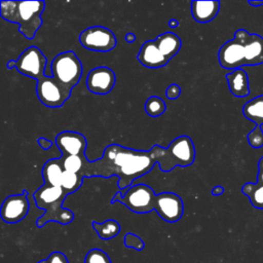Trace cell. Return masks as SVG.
I'll use <instances>...</instances> for the list:
<instances>
[{
    "mask_svg": "<svg viewBox=\"0 0 263 263\" xmlns=\"http://www.w3.org/2000/svg\"><path fill=\"white\" fill-rule=\"evenodd\" d=\"M195 159V148L190 137L180 136L166 148L155 144L150 150H135L118 144L108 145L101 158L84 160L80 175L83 178L118 177V188L124 190L133 182L148 174L156 163L162 172H171L177 166L186 167Z\"/></svg>",
    "mask_w": 263,
    "mask_h": 263,
    "instance_id": "1",
    "label": "cell"
},
{
    "mask_svg": "<svg viewBox=\"0 0 263 263\" xmlns=\"http://www.w3.org/2000/svg\"><path fill=\"white\" fill-rule=\"evenodd\" d=\"M45 9L44 1H1L0 14L7 22L17 24L18 31L27 39L35 37L42 26L41 17Z\"/></svg>",
    "mask_w": 263,
    "mask_h": 263,
    "instance_id": "2",
    "label": "cell"
},
{
    "mask_svg": "<svg viewBox=\"0 0 263 263\" xmlns=\"http://www.w3.org/2000/svg\"><path fill=\"white\" fill-rule=\"evenodd\" d=\"M68 195L62 186L57 187L45 183L34 192L33 197L37 208L44 210V214L36 221L37 227L41 228L51 221L62 225L70 224L73 221V212L63 206V202Z\"/></svg>",
    "mask_w": 263,
    "mask_h": 263,
    "instance_id": "3",
    "label": "cell"
},
{
    "mask_svg": "<svg viewBox=\"0 0 263 263\" xmlns=\"http://www.w3.org/2000/svg\"><path fill=\"white\" fill-rule=\"evenodd\" d=\"M82 64L74 51L59 53L51 62V75L53 79L71 95L81 78Z\"/></svg>",
    "mask_w": 263,
    "mask_h": 263,
    "instance_id": "4",
    "label": "cell"
},
{
    "mask_svg": "<svg viewBox=\"0 0 263 263\" xmlns=\"http://www.w3.org/2000/svg\"><path fill=\"white\" fill-rule=\"evenodd\" d=\"M155 196L156 194L150 186L138 184L116 192L111 203L120 202L134 213L146 214L154 211Z\"/></svg>",
    "mask_w": 263,
    "mask_h": 263,
    "instance_id": "5",
    "label": "cell"
},
{
    "mask_svg": "<svg viewBox=\"0 0 263 263\" xmlns=\"http://www.w3.org/2000/svg\"><path fill=\"white\" fill-rule=\"evenodd\" d=\"M79 42L88 50L107 52L116 46L117 39L113 32L108 28L93 26L80 33Z\"/></svg>",
    "mask_w": 263,
    "mask_h": 263,
    "instance_id": "6",
    "label": "cell"
},
{
    "mask_svg": "<svg viewBox=\"0 0 263 263\" xmlns=\"http://www.w3.org/2000/svg\"><path fill=\"white\" fill-rule=\"evenodd\" d=\"M36 92L39 101L49 108H60L70 98V93L53 77L48 75H44L37 80Z\"/></svg>",
    "mask_w": 263,
    "mask_h": 263,
    "instance_id": "7",
    "label": "cell"
},
{
    "mask_svg": "<svg viewBox=\"0 0 263 263\" xmlns=\"http://www.w3.org/2000/svg\"><path fill=\"white\" fill-rule=\"evenodd\" d=\"M46 63L47 60L42 51L36 46H30L20 54L16 70L25 76L38 80L40 77L46 75Z\"/></svg>",
    "mask_w": 263,
    "mask_h": 263,
    "instance_id": "8",
    "label": "cell"
},
{
    "mask_svg": "<svg viewBox=\"0 0 263 263\" xmlns=\"http://www.w3.org/2000/svg\"><path fill=\"white\" fill-rule=\"evenodd\" d=\"M154 211H156L158 216L165 222L175 223L183 216V200L176 193L161 192L155 196Z\"/></svg>",
    "mask_w": 263,
    "mask_h": 263,
    "instance_id": "9",
    "label": "cell"
},
{
    "mask_svg": "<svg viewBox=\"0 0 263 263\" xmlns=\"http://www.w3.org/2000/svg\"><path fill=\"white\" fill-rule=\"evenodd\" d=\"M29 209L28 191L24 189L21 194L10 195L4 199L0 209V216L5 223L13 224L26 218Z\"/></svg>",
    "mask_w": 263,
    "mask_h": 263,
    "instance_id": "10",
    "label": "cell"
},
{
    "mask_svg": "<svg viewBox=\"0 0 263 263\" xmlns=\"http://www.w3.org/2000/svg\"><path fill=\"white\" fill-rule=\"evenodd\" d=\"M116 82L115 73L108 67H98L92 69L86 77L87 89L96 95L109 93Z\"/></svg>",
    "mask_w": 263,
    "mask_h": 263,
    "instance_id": "11",
    "label": "cell"
},
{
    "mask_svg": "<svg viewBox=\"0 0 263 263\" xmlns=\"http://www.w3.org/2000/svg\"><path fill=\"white\" fill-rule=\"evenodd\" d=\"M234 37L238 38L243 45L247 66L263 64V38L261 36L239 29L235 32Z\"/></svg>",
    "mask_w": 263,
    "mask_h": 263,
    "instance_id": "12",
    "label": "cell"
},
{
    "mask_svg": "<svg viewBox=\"0 0 263 263\" xmlns=\"http://www.w3.org/2000/svg\"><path fill=\"white\" fill-rule=\"evenodd\" d=\"M54 142L63 156L85 154L87 142L85 137L80 133L71 130L62 132L55 137Z\"/></svg>",
    "mask_w": 263,
    "mask_h": 263,
    "instance_id": "13",
    "label": "cell"
},
{
    "mask_svg": "<svg viewBox=\"0 0 263 263\" xmlns=\"http://www.w3.org/2000/svg\"><path fill=\"white\" fill-rule=\"evenodd\" d=\"M137 59L143 66L151 69L164 67L170 62L157 48L154 40L146 41L142 45Z\"/></svg>",
    "mask_w": 263,
    "mask_h": 263,
    "instance_id": "14",
    "label": "cell"
},
{
    "mask_svg": "<svg viewBox=\"0 0 263 263\" xmlns=\"http://www.w3.org/2000/svg\"><path fill=\"white\" fill-rule=\"evenodd\" d=\"M220 10L219 1H192L191 13L198 23H209L216 17Z\"/></svg>",
    "mask_w": 263,
    "mask_h": 263,
    "instance_id": "15",
    "label": "cell"
},
{
    "mask_svg": "<svg viewBox=\"0 0 263 263\" xmlns=\"http://www.w3.org/2000/svg\"><path fill=\"white\" fill-rule=\"evenodd\" d=\"M228 86L231 93L237 98H245L250 92L249 78L242 69H236L226 75Z\"/></svg>",
    "mask_w": 263,
    "mask_h": 263,
    "instance_id": "16",
    "label": "cell"
},
{
    "mask_svg": "<svg viewBox=\"0 0 263 263\" xmlns=\"http://www.w3.org/2000/svg\"><path fill=\"white\" fill-rule=\"evenodd\" d=\"M154 42L157 48L168 61L179 52L182 46V41L179 36L172 32H165L159 35L154 39Z\"/></svg>",
    "mask_w": 263,
    "mask_h": 263,
    "instance_id": "17",
    "label": "cell"
},
{
    "mask_svg": "<svg viewBox=\"0 0 263 263\" xmlns=\"http://www.w3.org/2000/svg\"><path fill=\"white\" fill-rule=\"evenodd\" d=\"M64 167L61 158H53L47 160L42 168V177L45 184L60 187L62 186V179Z\"/></svg>",
    "mask_w": 263,
    "mask_h": 263,
    "instance_id": "18",
    "label": "cell"
},
{
    "mask_svg": "<svg viewBox=\"0 0 263 263\" xmlns=\"http://www.w3.org/2000/svg\"><path fill=\"white\" fill-rule=\"evenodd\" d=\"M242 112L246 118L254 121L257 126H261L263 124V95L246 103Z\"/></svg>",
    "mask_w": 263,
    "mask_h": 263,
    "instance_id": "19",
    "label": "cell"
},
{
    "mask_svg": "<svg viewBox=\"0 0 263 263\" xmlns=\"http://www.w3.org/2000/svg\"><path fill=\"white\" fill-rule=\"evenodd\" d=\"M91 225L96 230L97 234L99 235V237L104 240L111 239L117 236L118 233L120 232V225L116 220L109 219L103 223L92 221Z\"/></svg>",
    "mask_w": 263,
    "mask_h": 263,
    "instance_id": "20",
    "label": "cell"
},
{
    "mask_svg": "<svg viewBox=\"0 0 263 263\" xmlns=\"http://www.w3.org/2000/svg\"><path fill=\"white\" fill-rule=\"evenodd\" d=\"M241 191L243 194H246L251 203L258 209H263V185L256 183V184H252V183H246L242 188Z\"/></svg>",
    "mask_w": 263,
    "mask_h": 263,
    "instance_id": "21",
    "label": "cell"
},
{
    "mask_svg": "<svg viewBox=\"0 0 263 263\" xmlns=\"http://www.w3.org/2000/svg\"><path fill=\"white\" fill-rule=\"evenodd\" d=\"M83 179L84 178L80 174L64 171L62 187L68 194H71L80 188L83 183Z\"/></svg>",
    "mask_w": 263,
    "mask_h": 263,
    "instance_id": "22",
    "label": "cell"
},
{
    "mask_svg": "<svg viewBox=\"0 0 263 263\" xmlns=\"http://www.w3.org/2000/svg\"><path fill=\"white\" fill-rule=\"evenodd\" d=\"M165 110L166 105L164 101L157 96H152L145 102V112L151 117H158L162 115Z\"/></svg>",
    "mask_w": 263,
    "mask_h": 263,
    "instance_id": "23",
    "label": "cell"
},
{
    "mask_svg": "<svg viewBox=\"0 0 263 263\" xmlns=\"http://www.w3.org/2000/svg\"><path fill=\"white\" fill-rule=\"evenodd\" d=\"M63 163V167L65 171L80 174L84 160L86 159L85 154L83 155H68V156H61L60 157Z\"/></svg>",
    "mask_w": 263,
    "mask_h": 263,
    "instance_id": "24",
    "label": "cell"
},
{
    "mask_svg": "<svg viewBox=\"0 0 263 263\" xmlns=\"http://www.w3.org/2000/svg\"><path fill=\"white\" fill-rule=\"evenodd\" d=\"M84 263H112L109 255L101 249L95 248L87 252Z\"/></svg>",
    "mask_w": 263,
    "mask_h": 263,
    "instance_id": "25",
    "label": "cell"
},
{
    "mask_svg": "<svg viewBox=\"0 0 263 263\" xmlns=\"http://www.w3.org/2000/svg\"><path fill=\"white\" fill-rule=\"evenodd\" d=\"M124 246L126 248L135 249L137 251H142L145 247V243H144L143 239L140 236L128 232L124 236Z\"/></svg>",
    "mask_w": 263,
    "mask_h": 263,
    "instance_id": "26",
    "label": "cell"
},
{
    "mask_svg": "<svg viewBox=\"0 0 263 263\" xmlns=\"http://www.w3.org/2000/svg\"><path fill=\"white\" fill-rule=\"evenodd\" d=\"M249 144L253 148H260L263 146V130L261 126H257L248 135Z\"/></svg>",
    "mask_w": 263,
    "mask_h": 263,
    "instance_id": "27",
    "label": "cell"
},
{
    "mask_svg": "<svg viewBox=\"0 0 263 263\" xmlns=\"http://www.w3.org/2000/svg\"><path fill=\"white\" fill-rule=\"evenodd\" d=\"M37 263H69L68 258L61 252H52L46 259Z\"/></svg>",
    "mask_w": 263,
    "mask_h": 263,
    "instance_id": "28",
    "label": "cell"
},
{
    "mask_svg": "<svg viewBox=\"0 0 263 263\" xmlns=\"http://www.w3.org/2000/svg\"><path fill=\"white\" fill-rule=\"evenodd\" d=\"M180 95H181V87L176 83L168 85L165 90V96L168 100H176L179 98Z\"/></svg>",
    "mask_w": 263,
    "mask_h": 263,
    "instance_id": "29",
    "label": "cell"
},
{
    "mask_svg": "<svg viewBox=\"0 0 263 263\" xmlns=\"http://www.w3.org/2000/svg\"><path fill=\"white\" fill-rule=\"evenodd\" d=\"M37 142H38L39 146H40L43 150H48V149L52 146V142H51V141H49V140H47V139H45V138H42V137L38 138Z\"/></svg>",
    "mask_w": 263,
    "mask_h": 263,
    "instance_id": "30",
    "label": "cell"
},
{
    "mask_svg": "<svg viewBox=\"0 0 263 263\" xmlns=\"http://www.w3.org/2000/svg\"><path fill=\"white\" fill-rule=\"evenodd\" d=\"M224 192V188L222 186H216L212 189V194L213 195H221Z\"/></svg>",
    "mask_w": 263,
    "mask_h": 263,
    "instance_id": "31",
    "label": "cell"
},
{
    "mask_svg": "<svg viewBox=\"0 0 263 263\" xmlns=\"http://www.w3.org/2000/svg\"><path fill=\"white\" fill-rule=\"evenodd\" d=\"M125 41L127 42V43H134L135 41H136V35L134 34V33H127L126 35H125Z\"/></svg>",
    "mask_w": 263,
    "mask_h": 263,
    "instance_id": "32",
    "label": "cell"
},
{
    "mask_svg": "<svg viewBox=\"0 0 263 263\" xmlns=\"http://www.w3.org/2000/svg\"><path fill=\"white\" fill-rule=\"evenodd\" d=\"M16 65H17V61L9 60L6 64V67H7V69H12V68H16Z\"/></svg>",
    "mask_w": 263,
    "mask_h": 263,
    "instance_id": "33",
    "label": "cell"
},
{
    "mask_svg": "<svg viewBox=\"0 0 263 263\" xmlns=\"http://www.w3.org/2000/svg\"><path fill=\"white\" fill-rule=\"evenodd\" d=\"M178 25H179V22H178L176 18L170 20V22H168V26H170L171 28H177Z\"/></svg>",
    "mask_w": 263,
    "mask_h": 263,
    "instance_id": "34",
    "label": "cell"
},
{
    "mask_svg": "<svg viewBox=\"0 0 263 263\" xmlns=\"http://www.w3.org/2000/svg\"><path fill=\"white\" fill-rule=\"evenodd\" d=\"M249 4L252 5V6H260V5H263V1H249Z\"/></svg>",
    "mask_w": 263,
    "mask_h": 263,
    "instance_id": "35",
    "label": "cell"
}]
</instances>
